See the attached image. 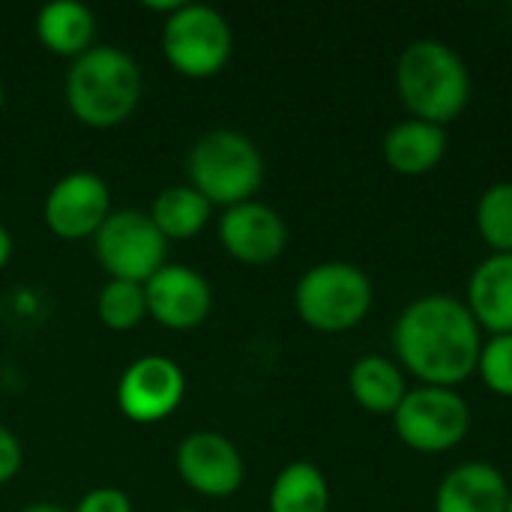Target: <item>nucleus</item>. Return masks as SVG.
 Returning a JSON list of instances; mask_svg holds the SVG:
<instances>
[{
	"label": "nucleus",
	"mask_w": 512,
	"mask_h": 512,
	"mask_svg": "<svg viewBox=\"0 0 512 512\" xmlns=\"http://www.w3.org/2000/svg\"><path fill=\"white\" fill-rule=\"evenodd\" d=\"M168 63L186 78H210L231 57V27L222 12L204 3H183L162 30Z\"/></svg>",
	"instance_id": "0eeeda50"
},
{
	"label": "nucleus",
	"mask_w": 512,
	"mask_h": 512,
	"mask_svg": "<svg viewBox=\"0 0 512 512\" xmlns=\"http://www.w3.org/2000/svg\"><path fill=\"white\" fill-rule=\"evenodd\" d=\"M186 393L183 369L162 354L138 357L126 366V372L117 381V405L120 414L132 423H159L177 411Z\"/></svg>",
	"instance_id": "1a4fd4ad"
},
{
	"label": "nucleus",
	"mask_w": 512,
	"mask_h": 512,
	"mask_svg": "<svg viewBox=\"0 0 512 512\" xmlns=\"http://www.w3.org/2000/svg\"><path fill=\"white\" fill-rule=\"evenodd\" d=\"M477 375L495 396L512 399V333L510 336H492L489 342H483V351L477 360Z\"/></svg>",
	"instance_id": "5701e85b"
},
{
	"label": "nucleus",
	"mask_w": 512,
	"mask_h": 512,
	"mask_svg": "<svg viewBox=\"0 0 512 512\" xmlns=\"http://www.w3.org/2000/svg\"><path fill=\"white\" fill-rule=\"evenodd\" d=\"M177 471L189 489L207 498H228L243 486V456L219 432H192L177 447Z\"/></svg>",
	"instance_id": "9b49d317"
},
{
	"label": "nucleus",
	"mask_w": 512,
	"mask_h": 512,
	"mask_svg": "<svg viewBox=\"0 0 512 512\" xmlns=\"http://www.w3.org/2000/svg\"><path fill=\"white\" fill-rule=\"evenodd\" d=\"M219 240L240 264L264 267L285 252L288 228L273 207L261 201H243L228 207L219 219Z\"/></svg>",
	"instance_id": "f8f14e48"
},
{
	"label": "nucleus",
	"mask_w": 512,
	"mask_h": 512,
	"mask_svg": "<svg viewBox=\"0 0 512 512\" xmlns=\"http://www.w3.org/2000/svg\"><path fill=\"white\" fill-rule=\"evenodd\" d=\"M0 108H3V87H0Z\"/></svg>",
	"instance_id": "c85d7f7f"
},
{
	"label": "nucleus",
	"mask_w": 512,
	"mask_h": 512,
	"mask_svg": "<svg viewBox=\"0 0 512 512\" xmlns=\"http://www.w3.org/2000/svg\"><path fill=\"white\" fill-rule=\"evenodd\" d=\"M21 462H24V453H21L18 438L6 426H0V486L9 483L21 471Z\"/></svg>",
	"instance_id": "393cba45"
},
{
	"label": "nucleus",
	"mask_w": 512,
	"mask_h": 512,
	"mask_svg": "<svg viewBox=\"0 0 512 512\" xmlns=\"http://www.w3.org/2000/svg\"><path fill=\"white\" fill-rule=\"evenodd\" d=\"M24 512H69V510H63V507H54V504H33V507H27Z\"/></svg>",
	"instance_id": "bb28decb"
},
{
	"label": "nucleus",
	"mask_w": 512,
	"mask_h": 512,
	"mask_svg": "<svg viewBox=\"0 0 512 512\" xmlns=\"http://www.w3.org/2000/svg\"><path fill=\"white\" fill-rule=\"evenodd\" d=\"M96 258L111 273V279L144 285L165 267L168 240L153 225L150 213L117 210L96 231Z\"/></svg>",
	"instance_id": "6e6552de"
},
{
	"label": "nucleus",
	"mask_w": 512,
	"mask_h": 512,
	"mask_svg": "<svg viewBox=\"0 0 512 512\" xmlns=\"http://www.w3.org/2000/svg\"><path fill=\"white\" fill-rule=\"evenodd\" d=\"M144 297L147 315L171 330H192L213 309V291L207 279L180 264H165L156 276H150L144 282Z\"/></svg>",
	"instance_id": "ddd939ff"
},
{
	"label": "nucleus",
	"mask_w": 512,
	"mask_h": 512,
	"mask_svg": "<svg viewBox=\"0 0 512 512\" xmlns=\"http://www.w3.org/2000/svg\"><path fill=\"white\" fill-rule=\"evenodd\" d=\"M264 183V156L252 138L234 129L201 135L189 153V186L210 204L234 207L252 201Z\"/></svg>",
	"instance_id": "20e7f679"
},
{
	"label": "nucleus",
	"mask_w": 512,
	"mask_h": 512,
	"mask_svg": "<svg viewBox=\"0 0 512 512\" xmlns=\"http://www.w3.org/2000/svg\"><path fill=\"white\" fill-rule=\"evenodd\" d=\"M180 512H192V510H180Z\"/></svg>",
	"instance_id": "c756f323"
},
{
	"label": "nucleus",
	"mask_w": 512,
	"mask_h": 512,
	"mask_svg": "<svg viewBox=\"0 0 512 512\" xmlns=\"http://www.w3.org/2000/svg\"><path fill=\"white\" fill-rule=\"evenodd\" d=\"M480 324L492 336L512 333V252L510 255H489L477 264L468 282V303H465Z\"/></svg>",
	"instance_id": "2eb2a0df"
},
{
	"label": "nucleus",
	"mask_w": 512,
	"mask_h": 512,
	"mask_svg": "<svg viewBox=\"0 0 512 512\" xmlns=\"http://www.w3.org/2000/svg\"><path fill=\"white\" fill-rule=\"evenodd\" d=\"M396 90L414 120L447 126L468 108L471 75L447 42L417 39L396 60Z\"/></svg>",
	"instance_id": "f03ea898"
},
{
	"label": "nucleus",
	"mask_w": 512,
	"mask_h": 512,
	"mask_svg": "<svg viewBox=\"0 0 512 512\" xmlns=\"http://www.w3.org/2000/svg\"><path fill=\"white\" fill-rule=\"evenodd\" d=\"M396 435L417 453H447L468 438L471 408L450 387L408 390L393 414Z\"/></svg>",
	"instance_id": "423d86ee"
},
{
	"label": "nucleus",
	"mask_w": 512,
	"mask_h": 512,
	"mask_svg": "<svg viewBox=\"0 0 512 512\" xmlns=\"http://www.w3.org/2000/svg\"><path fill=\"white\" fill-rule=\"evenodd\" d=\"M9 255H12V237H9V231L0 225V270L6 267Z\"/></svg>",
	"instance_id": "a878e982"
},
{
	"label": "nucleus",
	"mask_w": 512,
	"mask_h": 512,
	"mask_svg": "<svg viewBox=\"0 0 512 512\" xmlns=\"http://www.w3.org/2000/svg\"><path fill=\"white\" fill-rule=\"evenodd\" d=\"M447 153V129L426 120H402L384 135V162L405 177H420L438 168Z\"/></svg>",
	"instance_id": "dca6fc26"
},
{
	"label": "nucleus",
	"mask_w": 512,
	"mask_h": 512,
	"mask_svg": "<svg viewBox=\"0 0 512 512\" xmlns=\"http://www.w3.org/2000/svg\"><path fill=\"white\" fill-rule=\"evenodd\" d=\"M75 512H132V501L120 489H93L78 501Z\"/></svg>",
	"instance_id": "b1692460"
},
{
	"label": "nucleus",
	"mask_w": 512,
	"mask_h": 512,
	"mask_svg": "<svg viewBox=\"0 0 512 512\" xmlns=\"http://www.w3.org/2000/svg\"><path fill=\"white\" fill-rule=\"evenodd\" d=\"M213 204L195 186H168L156 195L150 219L165 240H189L210 222Z\"/></svg>",
	"instance_id": "6ab92c4d"
},
{
	"label": "nucleus",
	"mask_w": 512,
	"mask_h": 512,
	"mask_svg": "<svg viewBox=\"0 0 512 512\" xmlns=\"http://www.w3.org/2000/svg\"><path fill=\"white\" fill-rule=\"evenodd\" d=\"M402 366L426 387H456L477 372L483 330L471 309L444 294H429L402 309L393 327Z\"/></svg>",
	"instance_id": "f257e3e1"
},
{
	"label": "nucleus",
	"mask_w": 512,
	"mask_h": 512,
	"mask_svg": "<svg viewBox=\"0 0 512 512\" xmlns=\"http://www.w3.org/2000/svg\"><path fill=\"white\" fill-rule=\"evenodd\" d=\"M507 512H512V489H510V501H507Z\"/></svg>",
	"instance_id": "cd10ccee"
},
{
	"label": "nucleus",
	"mask_w": 512,
	"mask_h": 512,
	"mask_svg": "<svg viewBox=\"0 0 512 512\" xmlns=\"http://www.w3.org/2000/svg\"><path fill=\"white\" fill-rule=\"evenodd\" d=\"M375 300L372 279L348 261H324L306 270L294 291L303 324L321 333H345L357 327Z\"/></svg>",
	"instance_id": "39448f33"
},
{
	"label": "nucleus",
	"mask_w": 512,
	"mask_h": 512,
	"mask_svg": "<svg viewBox=\"0 0 512 512\" xmlns=\"http://www.w3.org/2000/svg\"><path fill=\"white\" fill-rule=\"evenodd\" d=\"M111 216V195L102 177L93 171H72L54 183L45 198V222L63 240L96 237Z\"/></svg>",
	"instance_id": "9d476101"
},
{
	"label": "nucleus",
	"mask_w": 512,
	"mask_h": 512,
	"mask_svg": "<svg viewBox=\"0 0 512 512\" xmlns=\"http://www.w3.org/2000/svg\"><path fill=\"white\" fill-rule=\"evenodd\" d=\"M141 99V72L135 60L114 45H93L72 60L66 75V102L72 114L93 129L123 123Z\"/></svg>",
	"instance_id": "7ed1b4c3"
},
{
	"label": "nucleus",
	"mask_w": 512,
	"mask_h": 512,
	"mask_svg": "<svg viewBox=\"0 0 512 512\" xmlns=\"http://www.w3.org/2000/svg\"><path fill=\"white\" fill-rule=\"evenodd\" d=\"M348 390L363 411L378 414V417H384V414L393 417L408 393V384H405L402 369L393 360H387L381 354H366L351 366Z\"/></svg>",
	"instance_id": "a211bd4d"
},
{
	"label": "nucleus",
	"mask_w": 512,
	"mask_h": 512,
	"mask_svg": "<svg viewBox=\"0 0 512 512\" xmlns=\"http://www.w3.org/2000/svg\"><path fill=\"white\" fill-rule=\"evenodd\" d=\"M477 231L492 255L512 252V183H492L477 201Z\"/></svg>",
	"instance_id": "412c9836"
},
{
	"label": "nucleus",
	"mask_w": 512,
	"mask_h": 512,
	"mask_svg": "<svg viewBox=\"0 0 512 512\" xmlns=\"http://www.w3.org/2000/svg\"><path fill=\"white\" fill-rule=\"evenodd\" d=\"M96 312H99V318H102L105 327H111V330H132L147 315L144 285L126 282V279H111L99 291Z\"/></svg>",
	"instance_id": "4be33fe9"
},
{
	"label": "nucleus",
	"mask_w": 512,
	"mask_h": 512,
	"mask_svg": "<svg viewBox=\"0 0 512 512\" xmlns=\"http://www.w3.org/2000/svg\"><path fill=\"white\" fill-rule=\"evenodd\" d=\"M330 486L318 465L294 462L279 471L270 489V512H327Z\"/></svg>",
	"instance_id": "aec40b11"
},
{
	"label": "nucleus",
	"mask_w": 512,
	"mask_h": 512,
	"mask_svg": "<svg viewBox=\"0 0 512 512\" xmlns=\"http://www.w3.org/2000/svg\"><path fill=\"white\" fill-rule=\"evenodd\" d=\"M507 477L489 462H465L453 468L438 492L435 512H507Z\"/></svg>",
	"instance_id": "4468645a"
},
{
	"label": "nucleus",
	"mask_w": 512,
	"mask_h": 512,
	"mask_svg": "<svg viewBox=\"0 0 512 512\" xmlns=\"http://www.w3.org/2000/svg\"><path fill=\"white\" fill-rule=\"evenodd\" d=\"M36 36L48 51L75 60V57H81L84 51L93 48L96 18L78 0H54V3H45L39 9Z\"/></svg>",
	"instance_id": "f3484780"
}]
</instances>
